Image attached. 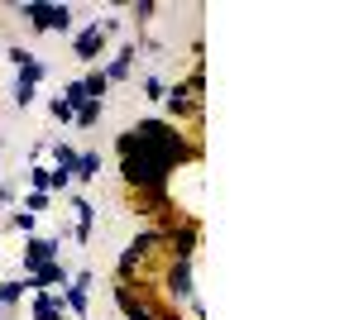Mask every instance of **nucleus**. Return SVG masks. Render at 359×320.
<instances>
[{"instance_id":"6","label":"nucleus","mask_w":359,"mask_h":320,"mask_svg":"<svg viewBox=\"0 0 359 320\" xmlns=\"http://www.w3.org/2000/svg\"><path fill=\"white\" fill-rule=\"evenodd\" d=\"M67 282H72V267L62 263H43L39 272H25V292L34 296V292H67Z\"/></svg>"},{"instance_id":"17","label":"nucleus","mask_w":359,"mask_h":320,"mask_svg":"<svg viewBox=\"0 0 359 320\" xmlns=\"http://www.w3.org/2000/svg\"><path fill=\"white\" fill-rule=\"evenodd\" d=\"M154 15H158V0H130V5H125V20H135L139 34L149 29V20H154Z\"/></svg>"},{"instance_id":"29","label":"nucleus","mask_w":359,"mask_h":320,"mask_svg":"<svg viewBox=\"0 0 359 320\" xmlns=\"http://www.w3.org/2000/svg\"><path fill=\"white\" fill-rule=\"evenodd\" d=\"M62 101H67V106L77 110L86 101V91H82V81H67V86H62Z\"/></svg>"},{"instance_id":"2","label":"nucleus","mask_w":359,"mask_h":320,"mask_svg":"<svg viewBox=\"0 0 359 320\" xmlns=\"http://www.w3.org/2000/svg\"><path fill=\"white\" fill-rule=\"evenodd\" d=\"M10 10L20 20H29L34 34H72V5H57V0H15Z\"/></svg>"},{"instance_id":"8","label":"nucleus","mask_w":359,"mask_h":320,"mask_svg":"<svg viewBox=\"0 0 359 320\" xmlns=\"http://www.w3.org/2000/svg\"><path fill=\"white\" fill-rule=\"evenodd\" d=\"M139 48H144V34H139V39H125V43H120V53H115L111 62L101 67L111 86H115V81H130V77H135V57H139Z\"/></svg>"},{"instance_id":"26","label":"nucleus","mask_w":359,"mask_h":320,"mask_svg":"<svg viewBox=\"0 0 359 320\" xmlns=\"http://www.w3.org/2000/svg\"><path fill=\"white\" fill-rule=\"evenodd\" d=\"M48 115H53L57 125H72V120H77V110L67 106V101H62V96H53V101H48Z\"/></svg>"},{"instance_id":"22","label":"nucleus","mask_w":359,"mask_h":320,"mask_svg":"<svg viewBox=\"0 0 359 320\" xmlns=\"http://www.w3.org/2000/svg\"><path fill=\"white\" fill-rule=\"evenodd\" d=\"M10 101H15L20 110H29L34 101H39V86H34V81H20V77H15V91H10Z\"/></svg>"},{"instance_id":"27","label":"nucleus","mask_w":359,"mask_h":320,"mask_svg":"<svg viewBox=\"0 0 359 320\" xmlns=\"http://www.w3.org/2000/svg\"><path fill=\"white\" fill-rule=\"evenodd\" d=\"M48 177H53V167L34 162V167H29V191H48Z\"/></svg>"},{"instance_id":"4","label":"nucleus","mask_w":359,"mask_h":320,"mask_svg":"<svg viewBox=\"0 0 359 320\" xmlns=\"http://www.w3.org/2000/svg\"><path fill=\"white\" fill-rule=\"evenodd\" d=\"M196 249H201V220H196V215H182V220H177V225L163 235V263H168V258L192 263Z\"/></svg>"},{"instance_id":"1","label":"nucleus","mask_w":359,"mask_h":320,"mask_svg":"<svg viewBox=\"0 0 359 320\" xmlns=\"http://www.w3.org/2000/svg\"><path fill=\"white\" fill-rule=\"evenodd\" d=\"M149 158L154 167H163V172H177V167H192L201 162V139L187 130H177V125H168L163 115H149V120H139L130 130L115 134V158Z\"/></svg>"},{"instance_id":"16","label":"nucleus","mask_w":359,"mask_h":320,"mask_svg":"<svg viewBox=\"0 0 359 320\" xmlns=\"http://www.w3.org/2000/svg\"><path fill=\"white\" fill-rule=\"evenodd\" d=\"M77 81H82L86 101H106V91H111V81H106V72H101V67H86Z\"/></svg>"},{"instance_id":"7","label":"nucleus","mask_w":359,"mask_h":320,"mask_svg":"<svg viewBox=\"0 0 359 320\" xmlns=\"http://www.w3.org/2000/svg\"><path fill=\"white\" fill-rule=\"evenodd\" d=\"M72 53H77V62H86V67H101V53H106V34L96 29V20L82 29H72Z\"/></svg>"},{"instance_id":"9","label":"nucleus","mask_w":359,"mask_h":320,"mask_svg":"<svg viewBox=\"0 0 359 320\" xmlns=\"http://www.w3.org/2000/svg\"><path fill=\"white\" fill-rule=\"evenodd\" d=\"M5 57L15 62V77H20V81H34V86H39V81L48 77V62H43L39 53H29L25 43H15V48H10Z\"/></svg>"},{"instance_id":"14","label":"nucleus","mask_w":359,"mask_h":320,"mask_svg":"<svg viewBox=\"0 0 359 320\" xmlns=\"http://www.w3.org/2000/svg\"><path fill=\"white\" fill-rule=\"evenodd\" d=\"M48 153H53V172L77 177V148H72L67 139H48ZM72 187H77V182H72Z\"/></svg>"},{"instance_id":"32","label":"nucleus","mask_w":359,"mask_h":320,"mask_svg":"<svg viewBox=\"0 0 359 320\" xmlns=\"http://www.w3.org/2000/svg\"><path fill=\"white\" fill-rule=\"evenodd\" d=\"M0 220H5V211H0Z\"/></svg>"},{"instance_id":"20","label":"nucleus","mask_w":359,"mask_h":320,"mask_svg":"<svg viewBox=\"0 0 359 320\" xmlns=\"http://www.w3.org/2000/svg\"><path fill=\"white\" fill-rule=\"evenodd\" d=\"M25 277H5V282H0V306H15V311H20V301H25Z\"/></svg>"},{"instance_id":"21","label":"nucleus","mask_w":359,"mask_h":320,"mask_svg":"<svg viewBox=\"0 0 359 320\" xmlns=\"http://www.w3.org/2000/svg\"><path fill=\"white\" fill-rule=\"evenodd\" d=\"M182 86H187V96L206 101V62H192V72L182 77Z\"/></svg>"},{"instance_id":"24","label":"nucleus","mask_w":359,"mask_h":320,"mask_svg":"<svg viewBox=\"0 0 359 320\" xmlns=\"http://www.w3.org/2000/svg\"><path fill=\"white\" fill-rule=\"evenodd\" d=\"M139 91H144V101H158V106H163V91H168V81L158 77V72H149V77L139 81Z\"/></svg>"},{"instance_id":"10","label":"nucleus","mask_w":359,"mask_h":320,"mask_svg":"<svg viewBox=\"0 0 359 320\" xmlns=\"http://www.w3.org/2000/svg\"><path fill=\"white\" fill-rule=\"evenodd\" d=\"M172 206H177V201H172V187L135 191V211L144 215V220H149V225H154V220H158V215H163V211H172Z\"/></svg>"},{"instance_id":"28","label":"nucleus","mask_w":359,"mask_h":320,"mask_svg":"<svg viewBox=\"0 0 359 320\" xmlns=\"http://www.w3.org/2000/svg\"><path fill=\"white\" fill-rule=\"evenodd\" d=\"M20 206V187L15 182H0V211H15Z\"/></svg>"},{"instance_id":"31","label":"nucleus","mask_w":359,"mask_h":320,"mask_svg":"<svg viewBox=\"0 0 359 320\" xmlns=\"http://www.w3.org/2000/svg\"><path fill=\"white\" fill-rule=\"evenodd\" d=\"M0 182H5V167H0Z\"/></svg>"},{"instance_id":"15","label":"nucleus","mask_w":359,"mask_h":320,"mask_svg":"<svg viewBox=\"0 0 359 320\" xmlns=\"http://www.w3.org/2000/svg\"><path fill=\"white\" fill-rule=\"evenodd\" d=\"M96 177H101V153H96V148H77V177H72V182H96Z\"/></svg>"},{"instance_id":"23","label":"nucleus","mask_w":359,"mask_h":320,"mask_svg":"<svg viewBox=\"0 0 359 320\" xmlns=\"http://www.w3.org/2000/svg\"><path fill=\"white\" fill-rule=\"evenodd\" d=\"M96 29H101V34H106V43H111L115 34H120V29H125V10H106V15H101V20H96Z\"/></svg>"},{"instance_id":"12","label":"nucleus","mask_w":359,"mask_h":320,"mask_svg":"<svg viewBox=\"0 0 359 320\" xmlns=\"http://www.w3.org/2000/svg\"><path fill=\"white\" fill-rule=\"evenodd\" d=\"M67 211L77 215V230H72V239H77V244H91V225H96V206L86 201L82 191H67Z\"/></svg>"},{"instance_id":"11","label":"nucleus","mask_w":359,"mask_h":320,"mask_svg":"<svg viewBox=\"0 0 359 320\" xmlns=\"http://www.w3.org/2000/svg\"><path fill=\"white\" fill-rule=\"evenodd\" d=\"M144 272H149V258L139 253L135 244H125V249H120V258H115V282H125V287H135V282L144 277Z\"/></svg>"},{"instance_id":"18","label":"nucleus","mask_w":359,"mask_h":320,"mask_svg":"<svg viewBox=\"0 0 359 320\" xmlns=\"http://www.w3.org/2000/svg\"><path fill=\"white\" fill-rule=\"evenodd\" d=\"M101 115H106V101H82L72 125H77V130H96V125H101Z\"/></svg>"},{"instance_id":"5","label":"nucleus","mask_w":359,"mask_h":320,"mask_svg":"<svg viewBox=\"0 0 359 320\" xmlns=\"http://www.w3.org/2000/svg\"><path fill=\"white\" fill-rule=\"evenodd\" d=\"M57 258H62V235H29L25 258H20V277L25 272H39L43 263H57Z\"/></svg>"},{"instance_id":"13","label":"nucleus","mask_w":359,"mask_h":320,"mask_svg":"<svg viewBox=\"0 0 359 320\" xmlns=\"http://www.w3.org/2000/svg\"><path fill=\"white\" fill-rule=\"evenodd\" d=\"M29 320H67L62 292H34L29 296Z\"/></svg>"},{"instance_id":"25","label":"nucleus","mask_w":359,"mask_h":320,"mask_svg":"<svg viewBox=\"0 0 359 320\" xmlns=\"http://www.w3.org/2000/svg\"><path fill=\"white\" fill-rule=\"evenodd\" d=\"M48 206H53V196H48V191H25V201H20V211H29V215L48 211Z\"/></svg>"},{"instance_id":"3","label":"nucleus","mask_w":359,"mask_h":320,"mask_svg":"<svg viewBox=\"0 0 359 320\" xmlns=\"http://www.w3.org/2000/svg\"><path fill=\"white\" fill-rule=\"evenodd\" d=\"M158 301H168V306H187V301H196V272L192 263H182V258H168L163 267H158Z\"/></svg>"},{"instance_id":"19","label":"nucleus","mask_w":359,"mask_h":320,"mask_svg":"<svg viewBox=\"0 0 359 320\" xmlns=\"http://www.w3.org/2000/svg\"><path fill=\"white\" fill-rule=\"evenodd\" d=\"M5 225H10V230H20V235H39V215H29V211H20V206H15V211H5Z\"/></svg>"},{"instance_id":"30","label":"nucleus","mask_w":359,"mask_h":320,"mask_svg":"<svg viewBox=\"0 0 359 320\" xmlns=\"http://www.w3.org/2000/svg\"><path fill=\"white\" fill-rule=\"evenodd\" d=\"M15 316H20L15 306H0V320H15Z\"/></svg>"}]
</instances>
